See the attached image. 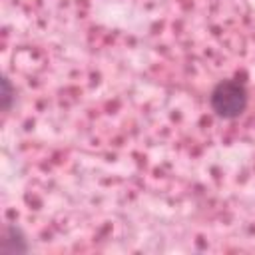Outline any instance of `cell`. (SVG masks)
<instances>
[{
    "label": "cell",
    "instance_id": "obj_2",
    "mask_svg": "<svg viewBox=\"0 0 255 255\" xmlns=\"http://www.w3.org/2000/svg\"><path fill=\"white\" fill-rule=\"evenodd\" d=\"M28 239L24 235V231L14 225V223H6L2 229V239H0V251L6 255H20V253H28Z\"/></svg>",
    "mask_w": 255,
    "mask_h": 255
},
{
    "label": "cell",
    "instance_id": "obj_3",
    "mask_svg": "<svg viewBox=\"0 0 255 255\" xmlns=\"http://www.w3.org/2000/svg\"><path fill=\"white\" fill-rule=\"evenodd\" d=\"M0 104H2V112L8 114L12 104H14V88L10 84V78L4 76L2 78V96H0Z\"/></svg>",
    "mask_w": 255,
    "mask_h": 255
},
{
    "label": "cell",
    "instance_id": "obj_1",
    "mask_svg": "<svg viewBox=\"0 0 255 255\" xmlns=\"http://www.w3.org/2000/svg\"><path fill=\"white\" fill-rule=\"evenodd\" d=\"M211 112L221 120H237L249 106V92L243 80H219L209 94Z\"/></svg>",
    "mask_w": 255,
    "mask_h": 255
}]
</instances>
